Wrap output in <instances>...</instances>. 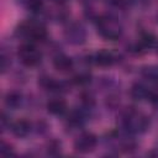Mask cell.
<instances>
[{
  "instance_id": "7c38bea8",
  "label": "cell",
  "mask_w": 158,
  "mask_h": 158,
  "mask_svg": "<svg viewBox=\"0 0 158 158\" xmlns=\"http://www.w3.org/2000/svg\"><path fill=\"white\" fill-rule=\"evenodd\" d=\"M5 104H6V106H9L11 109L19 107L21 104V94H19L16 91L7 93V95L5 96Z\"/></svg>"
},
{
  "instance_id": "5b68a950",
  "label": "cell",
  "mask_w": 158,
  "mask_h": 158,
  "mask_svg": "<svg viewBox=\"0 0 158 158\" xmlns=\"http://www.w3.org/2000/svg\"><path fill=\"white\" fill-rule=\"evenodd\" d=\"M96 143H98V139H96V136L94 133L84 132L75 139L74 148H75V151L80 152V153H88L95 148Z\"/></svg>"
},
{
  "instance_id": "7a4b0ae2",
  "label": "cell",
  "mask_w": 158,
  "mask_h": 158,
  "mask_svg": "<svg viewBox=\"0 0 158 158\" xmlns=\"http://www.w3.org/2000/svg\"><path fill=\"white\" fill-rule=\"evenodd\" d=\"M41 52L32 43L22 44L19 48V58L27 67H33L38 64L41 62Z\"/></svg>"
},
{
  "instance_id": "ac0fdd59",
  "label": "cell",
  "mask_w": 158,
  "mask_h": 158,
  "mask_svg": "<svg viewBox=\"0 0 158 158\" xmlns=\"http://www.w3.org/2000/svg\"><path fill=\"white\" fill-rule=\"evenodd\" d=\"M81 101H83V104H84L86 107H91V106L94 105V102H95L94 98H93L90 94H83V96H81Z\"/></svg>"
},
{
  "instance_id": "8992f818",
  "label": "cell",
  "mask_w": 158,
  "mask_h": 158,
  "mask_svg": "<svg viewBox=\"0 0 158 158\" xmlns=\"http://www.w3.org/2000/svg\"><path fill=\"white\" fill-rule=\"evenodd\" d=\"M67 38L70 43H74V44L83 43L85 40V31L81 26H72L67 31Z\"/></svg>"
},
{
  "instance_id": "6da1fadb",
  "label": "cell",
  "mask_w": 158,
  "mask_h": 158,
  "mask_svg": "<svg viewBox=\"0 0 158 158\" xmlns=\"http://www.w3.org/2000/svg\"><path fill=\"white\" fill-rule=\"evenodd\" d=\"M123 125L132 132H143L149 125L148 118L136 110H128L123 117Z\"/></svg>"
},
{
  "instance_id": "5bb4252c",
  "label": "cell",
  "mask_w": 158,
  "mask_h": 158,
  "mask_svg": "<svg viewBox=\"0 0 158 158\" xmlns=\"http://www.w3.org/2000/svg\"><path fill=\"white\" fill-rule=\"evenodd\" d=\"M156 43V37L152 33H144L141 38V44L143 47H152Z\"/></svg>"
},
{
  "instance_id": "4fadbf2b",
  "label": "cell",
  "mask_w": 158,
  "mask_h": 158,
  "mask_svg": "<svg viewBox=\"0 0 158 158\" xmlns=\"http://www.w3.org/2000/svg\"><path fill=\"white\" fill-rule=\"evenodd\" d=\"M90 79H91V75L89 73H80L73 78V83L77 85H84V84H88Z\"/></svg>"
},
{
  "instance_id": "30bf717a",
  "label": "cell",
  "mask_w": 158,
  "mask_h": 158,
  "mask_svg": "<svg viewBox=\"0 0 158 158\" xmlns=\"http://www.w3.org/2000/svg\"><path fill=\"white\" fill-rule=\"evenodd\" d=\"M115 62V57L109 51H100L95 54V63L101 67H109Z\"/></svg>"
},
{
  "instance_id": "d6986e66",
  "label": "cell",
  "mask_w": 158,
  "mask_h": 158,
  "mask_svg": "<svg viewBox=\"0 0 158 158\" xmlns=\"http://www.w3.org/2000/svg\"><path fill=\"white\" fill-rule=\"evenodd\" d=\"M0 153L1 154H10L11 153V147L9 144H6L5 142L1 143V148H0Z\"/></svg>"
},
{
  "instance_id": "ba28073f",
  "label": "cell",
  "mask_w": 158,
  "mask_h": 158,
  "mask_svg": "<svg viewBox=\"0 0 158 158\" xmlns=\"http://www.w3.org/2000/svg\"><path fill=\"white\" fill-rule=\"evenodd\" d=\"M11 131L17 137H26L31 131V123L27 120H19L12 123Z\"/></svg>"
},
{
  "instance_id": "2e32d148",
  "label": "cell",
  "mask_w": 158,
  "mask_h": 158,
  "mask_svg": "<svg viewBox=\"0 0 158 158\" xmlns=\"http://www.w3.org/2000/svg\"><path fill=\"white\" fill-rule=\"evenodd\" d=\"M60 151V143L58 141H51L48 143V153L49 154H57Z\"/></svg>"
},
{
  "instance_id": "e0dca14e",
  "label": "cell",
  "mask_w": 158,
  "mask_h": 158,
  "mask_svg": "<svg viewBox=\"0 0 158 158\" xmlns=\"http://www.w3.org/2000/svg\"><path fill=\"white\" fill-rule=\"evenodd\" d=\"M143 73L147 78L149 79H153V78H157L158 79V68L157 67H149V68H146L143 69Z\"/></svg>"
},
{
  "instance_id": "3957f363",
  "label": "cell",
  "mask_w": 158,
  "mask_h": 158,
  "mask_svg": "<svg viewBox=\"0 0 158 158\" xmlns=\"http://www.w3.org/2000/svg\"><path fill=\"white\" fill-rule=\"evenodd\" d=\"M98 30L100 35L107 40H116L121 33L118 23L110 17H101L98 22Z\"/></svg>"
},
{
  "instance_id": "8fae6325",
  "label": "cell",
  "mask_w": 158,
  "mask_h": 158,
  "mask_svg": "<svg viewBox=\"0 0 158 158\" xmlns=\"http://www.w3.org/2000/svg\"><path fill=\"white\" fill-rule=\"evenodd\" d=\"M151 95V93L148 91V89L142 85V84H133L132 88H131V96L135 99V100H143V99H148Z\"/></svg>"
},
{
  "instance_id": "9a60e30c",
  "label": "cell",
  "mask_w": 158,
  "mask_h": 158,
  "mask_svg": "<svg viewBox=\"0 0 158 158\" xmlns=\"http://www.w3.org/2000/svg\"><path fill=\"white\" fill-rule=\"evenodd\" d=\"M43 6L42 0H28L27 1V7L32 12H38Z\"/></svg>"
},
{
  "instance_id": "ffe728a7",
  "label": "cell",
  "mask_w": 158,
  "mask_h": 158,
  "mask_svg": "<svg viewBox=\"0 0 158 158\" xmlns=\"http://www.w3.org/2000/svg\"><path fill=\"white\" fill-rule=\"evenodd\" d=\"M53 1H56V2H64L65 0H53Z\"/></svg>"
},
{
  "instance_id": "277c9868",
  "label": "cell",
  "mask_w": 158,
  "mask_h": 158,
  "mask_svg": "<svg viewBox=\"0 0 158 158\" xmlns=\"http://www.w3.org/2000/svg\"><path fill=\"white\" fill-rule=\"evenodd\" d=\"M20 32L32 41H43L47 37L46 28L42 25L33 23V22L22 23L20 27Z\"/></svg>"
},
{
  "instance_id": "9c48e42d",
  "label": "cell",
  "mask_w": 158,
  "mask_h": 158,
  "mask_svg": "<svg viewBox=\"0 0 158 158\" xmlns=\"http://www.w3.org/2000/svg\"><path fill=\"white\" fill-rule=\"evenodd\" d=\"M65 109H67V104L63 99H53L47 102V110L49 114L60 115L65 111Z\"/></svg>"
},
{
  "instance_id": "52a82bcc",
  "label": "cell",
  "mask_w": 158,
  "mask_h": 158,
  "mask_svg": "<svg viewBox=\"0 0 158 158\" xmlns=\"http://www.w3.org/2000/svg\"><path fill=\"white\" fill-rule=\"evenodd\" d=\"M53 65H54V68H56L58 72L67 73V72H69V70L73 69V65H74V64H73V60H72L69 57H67V56H64V54H60V56H57V57L54 58Z\"/></svg>"
}]
</instances>
